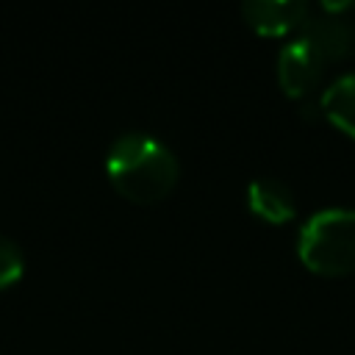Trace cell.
I'll use <instances>...</instances> for the list:
<instances>
[{
  "label": "cell",
  "mask_w": 355,
  "mask_h": 355,
  "mask_svg": "<svg viewBox=\"0 0 355 355\" xmlns=\"http://www.w3.org/2000/svg\"><path fill=\"white\" fill-rule=\"evenodd\" d=\"M105 172L122 197L133 202H155L172 191L180 166L161 139L144 130H128L111 141Z\"/></svg>",
  "instance_id": "1"
},
{
  "label": "cell",
  "mask_w": 355,
  "mask_h": 355,
  "mask_svg": "<svg viewBox=\"0 0 355 355\" xmlns=\"http://www.w3.org/2000/svg\"><path fill=\"white\" fill-rule=\"evenodd\" d=\"M241 14L252 31L263 36H280L305 22L308 6L302 0H247Z\"/></svg>",
  "instance_id": "4"
},
{
  "label": "cell",
  "mask_w": 355,
  "mask_h": 355,
  "mask_svg": "<svg viewBox=\"0 0 355 355\" xmlns=\"http://www.w3.org/2000/svg\"><path fill=\"white\" fill-rule=\"evenodd\" d=\"M322 114L347 136L355 139V72L338 75L319 97Z\"/></svg>",
  "instance_id": "7"
},
{
  "label": "cell",
  "mask_w": 355,
  "mask_h": 355,
  "mask_svg": "<svg viewBox=\"0 0 355 355\" xmlns=\"http://www.w3.org/2000/svg\"><path fill=\"white\" fill-rule=\"evenodd\" d=\"M300 39L308 42L324 61L344 58L355 47V31L336 14H308L300 25Z\"/></svg>",
  "instance_id": "5"
},
{
  "label": "cell",
  "mask_w": 355,
  "mask_h": 355,
  "mask_svg": "<svg viewBox=\"0 0 355 355\" xmlns=\"http://www.w3.org/2000/svg\"><path fill=\"white\" fill-rule=\"evenodd\" d=\"M322 69H324V58L300 36L283 44L277 55V80L288 97L311 94V89H316L322 78Z\"/></svg>",
  "instance_id": "3"
},
{
  "label": "cell",
  "mask_w": 355,
  "mask_h": 355,
  "mask_svg": "<svg viewBox=\"0 0 355 355\" xmlns=\"http://www.w3.org/2000/svg\"><path fill=\"white\" fill-rule=\"evenodd\" d=\"M247 205L255 216L272 225H283L294 216V194L277 178H255L247 186Z\"/></svg>",
  "instance_id": "6"
},
{
  "label": "cell",
  "mask_w": 355,
  "mask_h": 355,
  "mask_svg": "<svg viewBox=\"0 0 355 355\" xmlns=\"http://www.w3.org/2000/svg\"><path fill=\"white\" fill-rule=\"evenodd\" d=\"M22 269H25V255H22L19 244L0 233V288L17 283Z\"/></svg>",
  "instance_id": "8"
},
{
  "label": "cell",
  "mask_w": 355,
  "mask_h": 355,
  "mask_svg": "<svg viewBox=\"0 0 355 355\" xmlns=\"http://www.w3.org/2000/svg\"><path fill=\"white\" fill-rule=\"evenodd\" d=\"M300 261L319 275L355 272V208H322L311 214L297 236Z\"/></svg>",
  "instance_id": "2"
}]
</instances>
